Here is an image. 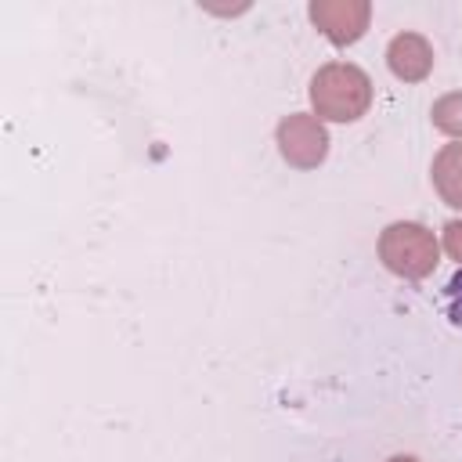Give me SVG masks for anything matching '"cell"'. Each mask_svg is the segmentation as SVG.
Listing matches in <instances>:
<instances>
[{
    "mask_svg": "<svg viewBox=\"0 0 462 462\" xmlns=\"http://www.w3.org/2000/svg\"><path fill=\"white\" fill-rule=\"evenodd\" d=\"M433 126H440L444 134H455L462 137V94H444L437 105H433Z\"/></svg>",
    "mask_w": 462,
    "mask_h": 462,
    "instance_id": "cell-7",
    "label": "cell"
},
{
    "mask_svg": "<svg viewBox=\"0 0 462 462\" xmlns=\"http://www.w3.org/2000/svg\"><path fill=\"white\" fill-rule=\"evenodd\" d=\"M390 462H415L411 455H397V458H390Z\"/></svg>",
    "mask_w": 462,
    "mask_h": 462,
    "instance_id": "cell-9",
    "label": "cell"
},
{
    "mask_svg": "<svg viewBox=\"0 0 462 462\" xmlns=\"http://www.w3.org/2000/svg\"><path fill=\"white\" fill-rule=\"evenodd\" d=\"M444 249L451 253V260L462 263V220H451V224L444 227Z\"/></svg>",
    "mask_w": 462,
    "mask_h": 462,
    "instance_id": "cell-8",
    "label": "cell"
},
{
    "mask_svg": "<svg viewBox=\"0 0 462 462\" xmlns=\"http://www.w3.org/2000/svg\"><path fill=\"white\" fill-rule=\"evenodd\" d=\"M379 256L401 278H426L437 267V238L422 224H390L379 238Z\"/></svg>",
    "mask_w": 462,
    "mask_h": 462,
    "instance_id": "cell-2",
    "label": "cell"
},
{
    "mask_svg": "<svg viewBox=\"0 0 462 462\" xmlns=\"http://www.w3.org/2000/svg\"><path fill=\"white\" fill-rule=\"evenodd\" d=\"M278 144H282V155L292 162V166H318L325 159V148H328V137L321 130V123L314 116H289L282 126H278Z\"/></svg>",
    "mask_w": 462,
    "mask_h": 462,
    "instance_id": "cell-3",
    "label": "cell"
},
{
    "mask_svg": "<svg viewBox=\"0 0 462 462\" xmlns=\"http://www.w3.org/2000/svg\"><path fill=\"white\" fill-rule=\"evenodd\" d=\"M310 18L332 43H350L365 32L368 4H310Z\"/></svg>",
    "mask_w": 462,
    "mask_h": 462,
    "instance_id": "cell-4",
    "label": "cell"
},
{
    "mask_svg": "<svg viewBox=\"0 0 462 462\" xmlns=\"http://www.w3.org/2000/svg\"><path fill=\"white\" fill-rule=\"evenodd\" d=\"M430 65H433V51H430V43L422 36H415V32L393 36V43H390V69H393V76L422 79L430 72Z\"/></svg>",
    "mask_w": 462,
    "mask_h": 462,
    "instance_id": "cell-5",
    "label": "cell"
},
{
    "mask_svg": "<svg viewBox=\"0 0 462 462\" xmlns=\"http://www.w3.org/2000/svg\"><path fill=\"white\" fill-rule=\"evenodd\" d=\"M433 184L448 206L462 209V144L440 148V155L433 159Z\"/></svg>",
    "mask_w": 462,
    "mask_h": 462,
    "instance_id": "cell-6",
    "label": "cell"
},
{
    "mask_svg": "<svg viewBox=\"0 0 462 462\" xmlns=\"http://www.w3.org/2000/svg\"><path fill=\"white\" fill-rule=\"evenodd\" d=\"M310 101L318 108L321 119L332 123H350L357 116H365L368 101H372V83L361 69L354 65H325L314 83H310Z\"/></svg>",
    "mask_w": 462,
    "mask_h": 462,
    "instance_id": "cell-1",
    "label": "cell"
}]
</instances>
